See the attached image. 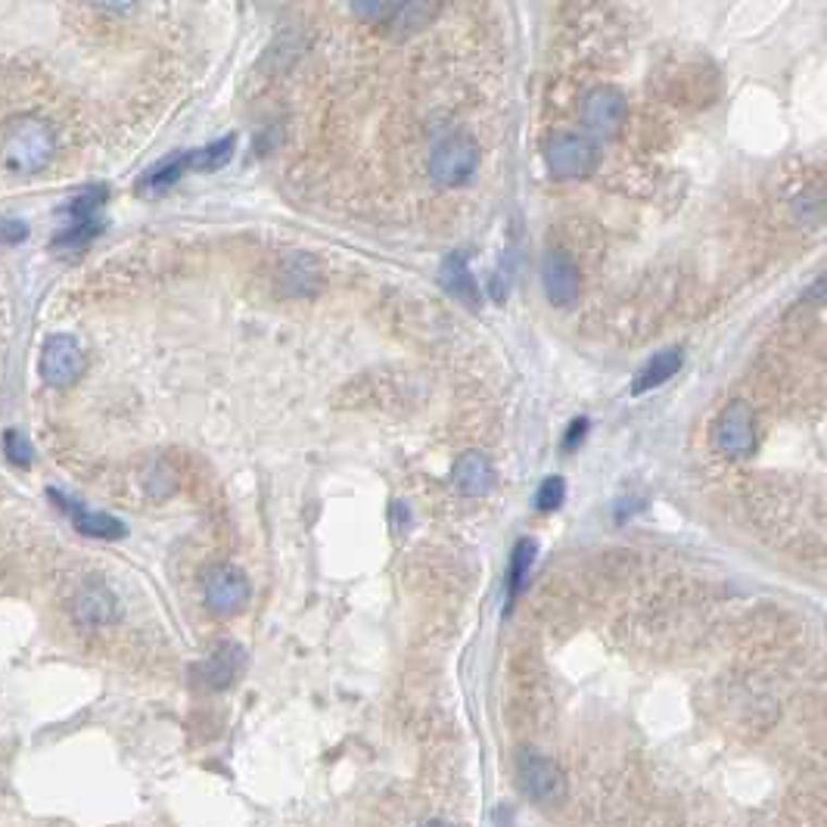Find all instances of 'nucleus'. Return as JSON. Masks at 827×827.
I'll return each mask as SVG.
<instances>
[{
  "label": "nucleus",
  "mask_w": 827,
  "mask_h": 827,
  "mask_svg": "<svg viewBox=\"0 0 827 827\" xmlns=\"http://www.w3.org/2000/svg\"><path fill=\"white\" fill-rule=\"evenodd\" d=\"M566 498V482L564 477H547L539 485V492H535V507L542 510V514H551V510H557Z\"/></svg>",
  "instance_id": "412c9836"
},
{
  "label": "nucleus",
  "mask_w": 827,
  "mask_h": 827,
  "mask_svg": "<svg viewBox=\"0 0 827 827\" xmlns=\"http://www.w3.org/2000/svg\"><path fill=\"white\" fill-rule=\"evenodd\" d=\"M793 212L800 221H812V218H822L827 212V196L822 187H809L805 194L797 196L793 202Z\"/></svg>",
  "instance_id": "4be33fe9"
},
{
  "label": "nucleus",
  "mask_w": 827,
  "mask_h": 827,
  "mask_svg": "<svg viewBox=\"0 0 827 827\" xmlns=\"http://www.w3.org/2000/svg\"><path fill=\"white\" fill-rule=\"evenodd\" d=\"M517 781H520L522 793L539 805H557L566 797V778L560 765L547 760L539 750H520Z\"/></svg>",
  "instance_id": "20e7f679"
},
{
  "label": "nucleus",
  "mask_w": 827,
  "mask_h": 827,
  "mask_svg": "<svg viewBox=\"0 0 827 827\" xmlns=\"http://www.w3.org/2000/svg\"><path fill=\"white\" fill-rule=\"evenodd\" d=\"M85 370V351L75 336L57 333L44 343L41 351V377L47 386H72Z\"/></svg>",
  "instance_id": "0eeeda50"
},
{
  "label": "nucleus",
  "mask_w": 827,
  "mask_h": 827,
  "mask_svg": "<svg viewBox=\"0 0 827 827\" xmlns=\"http://www.w3.org/2000/svg\"><path fill=\"white\" fill-rule=\"evenodd\" d=\"M542 281H544V293H547L551 305H557V308H569V305H576V299H579V286H582V277H579L576 261L569 259L566 252H560V249H551V252L544 256Z\"/></svg>",
  "instance_id": "6e6552de"
},
{
  "label": "nucleus",
  "mask_w": 827,
  "mask_h": 827,
  "mask_svg": "<svg viewBox=\"0 0 827 827\" xmlns=\"http://www.w3.org/2000/svg\"><path fill=\"white\" fill-rule=\"evenodd\" d=\"M239 669H243V651H239L237 644H227V647L212 653V656L196 669L194 678L199 681V688H206V691H224V688L234 684Z\"/></svg>",
  "instance_id": "9b49d317"
},
{
  "label": "nucleus",
  "mask_w": 827,
  "mask_h": 827,
  "mask_svg": "<svg viewBox=\"0 0 827 827\" xmlns=\"http://www.w3.org/2000/svg\"><path fill=\"white\" fill-rule=\"evenodd\" d=\"M53 128L38 115H20L3 128V162L16 174H35L53 156Z\"/></svg>",
  "instance_id": "f257e3e1"
},
{
  "label": "nucleus",
  "mask_w": 827,
  "mask_h": 827,
  "mask_svg": "<svg viewBox=\"0 0 827 827\" xmlns=\"http://www.w3.org/2000/svg\"><path fill=\"white\" fill-rule=\"evenodd\" d=\"M626 115H629V103H626L622 90H616V87H591L582 97V125L594 137H616L619 128L626 125Z\"/></svg>",
  "instance_id": "423d86ee"
},
{
  "label": "nucleus",
  "mask_w": 827,
  "mask_h": 827,
  "mask_svg": "<svg viewBox=\"0 0 827 827\" xmlns=\"http://www.w3.org/2000/svg\"><path fill=\"white\" fill-rule=\"evenodd\" d=\"M25 237H28V224L13 221V218L3 221V239H7V243H22Z\"/></svg>",
  "instance_id": "a878e982"
},
{
  "label": "nucleus",
  "mask_w": 827,
  "mask_h": 827,
  "mask_svg": "<svg viewBox=\"0 0 827 827\" xmlns=\"http://www.w3.org/2000/svg\"><path fill=\"white\" fill-rule=\"evenodd\" d=\"M234 147H237V140H234V134H227L224 140H215V144H209L202 150L190 152V169H196V172H218L221 165L231 162Z\"/></svg>",
  "instance_id": "a211bd4d"
},
{
  "label": "nucleus",
  "mask_w": 827,
  "mask_h": 827,
  "mask_svg": "<svg viewBox=\"0 0 827 827\" xmlns=\"http://www.w3.org/2000/svg\"><path fill=\"white\" fill-rule=\"evenodd\" d=\"M681 365H684V351H681V348H663V351H656L651 361L638 370V377H634V383H631V392H634V395H644V392L659 390L663 383H669L675 373L681 370Z\"/></svg>",
  "instance_id": "f8f14e48"
},
{
  "label": "nucleus",
  "mask_w": 827,
  "mask_h": 827,
  "mask_svg": "<svg viewBox=\"0 0 827 827\" xmlns=\"http://www.w3.org/2000/svg\"><path fill=\"white\" fill-rule=\"evenodd\" d=\"M90 3H97V7H103L109 13H128L131 7L137 3V0H90Z\"/></svg>",
  "instance_id": "bb28decb"
},
{
  "label": "nucleus",
  "mask_w": 827,
  "mask_h": 827,
  "mask_svg": "<svg viewBox=\"0 0 827 827\" xmlns=\"http://www.w3.org/2000/svg\"><path fill=\"white\" fill-rule=\"evenodd\" d=\"M547 172L557 181H582L601 165V150L585 134H554L544 147Z\"/></svg>",
  "instance_id": "7ed1b4c3"
},
{
  "label": "nucleus",
  "mask_w": 827,
  "mask_h": 827,
  "mask_svg": "<svg viewBox=\"0 0 827 827\" xmlns=\"http://www.w3.org/2000/svg\"><path fill=\"white\" fill-rule=\"evenodd\" d=\"M249 597V582L234 566H218L206 579V607L218 616H231L246 604Z\"/></svg>",
  "instance_id": "1a4fd4ad"
},
{
  "label": "nucleus",
  "mask_w": 827,
  "mask_h": 827,
  "mask_svg": "<svg viewBox=\"0 0 827 827\" xmlns=\"http://www.w3.org/2000/svg\"><path fill=\"white\" fill-rule=\"evenodd\" d=\"M442 283H445V289L457 296L464 305H470L473 311L482 308V293H479L477 281H473V274H470V268H467V261L460 252H452L445 264H442Z\"/></svg>",
  "instance_id": "ddd939ff"
},
{
  "label": "nucleus",
  "mask_w": 827,
  "mask_h": 827,
  "mask_svg": "<svg viewBox=\"0 0 827 827\" xmlns=\"http://www.w3.org/2000/svg\"><path fill=\"white\" fill-rule=\"evenodd\" d=\"M452 485H455L460 495L467 498H482L492 492L495 485V467L492 460L482 455V452H467L455 460V470H452Z\"/></svg>",
  "instance_id": "9d476101"
},
{
  "label": "nucleus",
  "mask_w": 827,
  "mask_h": 827,
  "mask_svg": "<svg viewBox=\"0 0 827 827\" xmlns=\"http://www.w3.org/2000/svg\"><path fill=\"white\" fill-rule=\"evenodd\" d=\"M439 16V0H405L398 13L390 20L395 38H411L420 28H427Z\"/></svg>",
  "instance_id": "4468645a"
},
{
  "label": "nucleus",
  "mask_w": 827,
  "mask_h": 827,
  "mask_svg": "<svg viewBox=\"0 0 827 827\" xmlns=\"http://www.w3.org/2000/svg\"><path fill=\"white\" fill-rule=\"evenodd\" d=\"M479 169V147L470 134H445L430 152V177L435 187H464Z\"/></svg>",
  "instance_id": "f03ea898"
},
{
  "label": "nucleus",
  "mask_w": 827,
  "mask_h": 827,
  "mask_svg": "<svg viewBox=\"0 0 827 827\" xmlns=\"http://www.w3.org/2000/svg\"><path fill=\"white\" fill-rule=\"evenodd\" d=\"M405 0H351V10L361 22H390Z\"/></svg>",
  "instance_id": "aec40b11"
},
{
  "label": "nucleus",
  "mask_w": 827,
  "mask_h": 827,
  "mask_svg": "<svg viewBox=\"0 0 827 827\" xmlns=\"http://www.w3.org/2000/svg\"><path fill=\"white\" fill-rule=\"evenodd\" d=\"M3 455L16 467H28L32 457H35V448H32V442L20 430H7V435H3Z\"/></svg>",
  "instance_id": "5701e85b"
},
{
  "label": "nucleus",
  "mask_w": 827,
  "mask_h": 827,
  "mask_svg": "<svg viewBox=\"0 0 827 827\" xmlns=\"http://www.w3.org/2000/svg\"><path fill=\"white\" fill-rule=\"evenodd\" d=\"M803 303L812 305H827V271L818 277V281L812 283L809 289L803 293Z\"/></svg>",
  "instance_id": "b1692460"
},
{
  "label": "nucleus",
  "mask_w": 827,
  "mask_h": 827,
  "mask_svg": "<svg viewBox=\"0 0 827 827\" xmlns=\"http://www.w3.org/2000/svg\"><path fill=\"white\" fill-rule=\"evenodd\" d=\"M100 231H103V221H100V218H78V221H72L65 231L57 234L53 246H57V249H78V246H87Z\"/></svg>",
  "instance_id": "6ab92c4d"
},
{
  "label": "nucleus",
  "mask_w": 827,
  "mask_h": 827,
  "mask_svg": "<svg viewBox=\"0 0 827 827\" xmlns=\"http://www.w3.org/2000/svg\"><path fill=\"white\" fill-rule=\"evenodd\" d=\"M585 433H588V420H585V417H576V420H572V427L566 430L564 448H576V445H579V442L585 439Z\"/></svg>",
  "instance_id": "393cba45"
},
{
  "label": "nucleus",
  "mask_w": 827,
  "mask_h": 827,
  "mask_svg": "<svg viewBox=\"0 0 827 827\" xmlns=\"http://www.w3.org/2000/svg\"><path fill=\"white\" fill-rule=\"evenodd\" d=\"M190 169V152H177L172 159H165V162H159L150 174H144V181H140V190L144 194H162V190H169L172 184L181 181V174Z\"/></svg>",
  "instance_id": "dca6fc26"
},
{
  "label": "nucleus",
  "mask_w": 827,
  "mask_h": 827,
  "mask_svg": "<svg viewBox=\"0 0 827 827\" xmlns=\"http://www.w3.org/2000/svg\"><path fill=\"white\" fill-rule=\"evenodd\" d=\"M69 517L75 522V529L87 535V539H122L125 535V522H119L109 514H94V510H82L78 504H65Z\"/></svg>",
  "instance_id": "2eb2a0df"
},
{
  "label": "nucleus",
  "mask_w": 827,
  "mask_h": 827,
  "mask_svg": "<svg viewBox=\"0 0 827 827\" xmlns=\"http://www.w3.org/2000/svg\"><path fill=\"white\" fill-rule=\"evenodd\" d=\"M535 554H539V547H535L532 539H522L514 547V560H510V572H507V604H514L522 585H526V576H529V569L535 564Z\"/></svg>",
  "instance_id": "f3484780"
},
{
  "label": "nucleus",
  "mask_w": 827,
  "mask_h": 827,
  "mask_svg": "<svg viewBox=\"0 0 827 827\" xmlns=\"http://www.w3.org/2000/svg\"><path fill=\"white\" fill-rule=\"evenodd\" d=\"M713 445L731 460H743L753 455L756 448V420L750 402L735 398L725 405V411L718 414L716 427H713Z\"/></svg>",
  "instance_id": "39448f33"
}]
</instances>
